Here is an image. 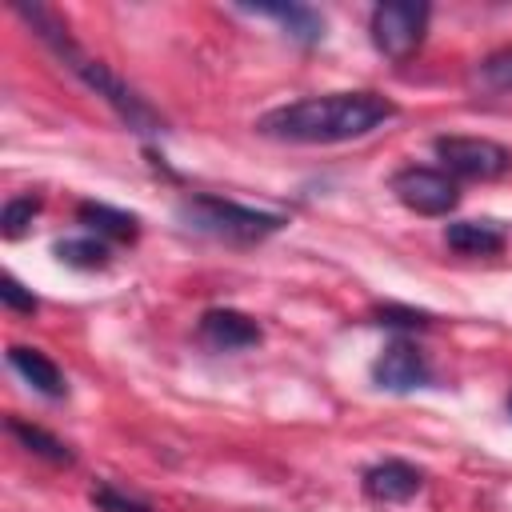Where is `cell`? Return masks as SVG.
I'll return each instance as SVG.
<instances>
[{
	"label": "cell",
	"instance_id": "cell-11",
	"mask_svg": "<svg viewBox=\"0 0 512 512\" xmlns=\"http://www.w3.org/2000/svg\"><path fill=\"white\" fill-rule=\"evenodd\" d=\"M448 248L464 252V256H496L504 248V232L492 220H456L444 232Z\"/></svg>",
	"mask_w": 512,
	"mask_h": 512
},
{
	"label": "cell",
	"instance_id": "cell-1",
	"mask_svg": "<svg viewBox=\"0 0 512 512\" xmlns=\"http://www.w3.org/2000/svg\"><path fill=\"white\" fill-rule=\"evenodd\" d=\"M392 116L396 104L380 92H328L264 112L256 120V132L284 144H344L376 132Z\"/></svg>",
	"mask_w": 512,
	"mask_h": 512
},
{
	"label": "cell",
	"instance_id": "cell-7",
	"mask_svg": "<svg viewBox=\"0 0 512 512\" xmlns=\"http://www.w3.org/2000/svg\"><path fill=\"white\" fill-rule=\"evenodd\" d=\"M372 380L388 392H412L420 384H428V364L420 356V348H412L408 340H392L376 364H372Z\"/></svg>",
	"mask_w": 512,
	"mask_h": 512
},
{
	"label": "cell",
	"instance_id": "cell-5",
	"mask_svg": "<svg viewBox=\"0 0 512 512\" xmlns=\"http://www.w3.org/2000/svg\"><path fill=\"white\" fill-rule=\"evenodd\" d=\"M436 156L444 160L448 172L472 176V180H492V176H504L512 168V152L496 140H484V136H440Z\"/></svg>",
	"mask_w": 512,
	"mask_h": 512
},
{
	"label": "cell",
	"instance_id": "cell-15",
	"mask_svg": "<svg viewBox=\"0 0 512 512\" xmlns=\"http://www.w3.org/2000/svg\"><path fill=\"white\" fill-rule=\"evenodd\" d=\"M480 92H512V44L488 52L472 72Z\"/></svg>",
	"mask_w": 512,
	"mask_h": 512
},
{
	"label": "cell",
	"instance_id": "cell-14",
	"mask_svg": "<svg viewBox=\"0 0 512 512\" xmlns=\"http://www.w3.org/2000/svg\"><path fill=\"white\" fill-rule=\"evenodd\" d=\"M8 432H12L28 452H36V456H44V460H52V464H72V448H68L60 436H52V432H44V428L20 420V416H8Z\"/></svg>",
	"mask_w": 512,
	"mask_h": 512
},
{
	"label": "cell",
	"instance_id": "cell-12",
	"mask_svg": "<svg viewBox=\"0 0 512 512\" xmlns=\"http://www.w3.org/2000/svg\"><path fill=\"white\" fill-rule=\"evenodd\" d=\"M248 12L280 20V24H284L296 40H304V44H316V40L324 36V16H320L316 8H308V4H252Z\"/></svg>",
	"mask_w": 512,
	"mask_h": 512
},
{
	"label": "cell",
	"instance_id": "cell-19",
	"mask_svg": "<svg viewBox=\"0 0 512 512\" xmlns=\"http://www.w3.org/2000/svg\"><path fill=\"white\" fill-rule=\"evenodd\" d=\"M376 324H392V328H424V324H428V312L384 304V308H376Z\"/></svg>",
	"mask_w": 512,
	"mask_h": 512
},
{
	"label": "cell",
	"instance_id": "cell-13",
	"mask_svg": "<svg viewBox=\"0 0 512 512\" xmlns=\"http://www.w3.org/2000/svg\"><path fill=\"white\" fill-rule=\"evenodd\" d=\"M76 220L88 232L108 236V240H132L136 236V216L132 212H120V208H108V204H96V200H84L76 208Z\"/></svg>",
	"mask_w": 512,
	"mask_h": 512
},
{
	"label": "cell",
	"instance_id": "cell-3",
	"mask_svg": "<svg viewBox=\"0 0 512 512\" xmlns=\"http://www.w3.org/2000/svg\"><path fill=\"white\" fill-rule=\"evenodd\" d=\"M176 216L184 228L204 232L212 240H228V244H256L284 228V216L256 212V208H244V204L220 200V196H184L176 204Z\"/></svg>",
	"mask_w": 512,
	"mask_h": 512
},
{
	"label": "cell",
	"instance_id": "cell-8",
	"mask_svg": "<svg viewBox=\"0 0 512 512\" xmlns=\"http://www.w3.org/2000/svg\"><path fill=\"white\" fill-rule=\"evenodd\" d=\"M420 484H424V476L408 460H380L364 472V492L376 504H404L420 492Z\"/></svg>",
	"mask_w": 512,
	"mask_h": 512
},
{
	"label": "cell",
	"instance_id": "cell-4",
	"mask_svg": "<svg viewBox=\"0 0 512 512\" xmlns=\"http://www.w3.org/2000/svg\"><path fill=\"white\" fill-rule=\"evenodd\" d=\"M428 16H432V8L416 4V0L376 4L372 8V24H368L376 52H384L388 60H408L420 48L424 32H428Z\"/></svg>",
	"mask_w": 512,
	"mask_h": 512
},
{
	"label": "cell",
	"instance_id": "cell-2",
	"mask_svg": "<svg viewBox=\"0 0 512 512\" xmlns=\"http://www.w3.org/2000/svg\"><path fill=\"white\" fill-rule=\"evenodd\" d=\"M12 12L20 16V20H28V28L132 128V132H160L164 128V116L128 84V80H120L104 60H92L72 36H68V28L48 12V8H40V4H24V0H12Z\"/></svg>",
	"mask_w": 512,
	"mask_h": 512
},
{
	"label": "cell",
	"instance_id": "cell-17",
	"mask_svg": "<svg viewBox=\"0 0 512 512\" xmlns=\"http://www.w3.org/2000/svg\"><path fill=\"white\" fill-rule=\"evenodd\" d=\"M36 212H40V196H32V192H24V196H12V200H4V212H0V232H4L8 240L24 236Z\"/></svg>",
	"mask_w": 512,
	"mask_h": 512
},
{
	"label": "cell",
	"instance_id": "cell-16",
	"mask_svg": "<svg viewBox=\"0 0 512 512\" xmlns=\"http://www.w3.org/2000/svg\"><path fill=\"white\" fill-rule=\"evenodd\" d=\"M52 252L60 256V264H68V268H84V272H92V268H104V264H108V244H104L100 236L60 240Z\"/></svg>",
	"mask_w": 512,
	"mask_h": 512
},
{
	"label": "cell",
	"instance_id": "cell-9",
	"mask_svg": "<svg viewBox=\"0 0 512 512\" xmlns=\"http://www.w3.org/2000/svg\"><path fill=\"white\" fill-rule=\"evenodd\" d=\"M200 336L220 352H236L260 340V324L236 308H212L200 316Z\"/></svg>",
	"mask_w": 512,
	"mask_h": 512
},
{
	"label": "cell",
	"instance_id": "cell-21",
	"mask_svg": "<svg viewBox=\"0 0 512 512\" xmlns=\"http://www.w3.org/2000/svg\"><path fill=\"white\" fill-rule=\"evenodd\" d=\"M508 412H512V400H508Z\"/></svg>",
	"mask_w": 512,
	"mask_h": 512
},
{
	"label": "cell",
	"instance_id": "cell-18",
	"mask_svg": "<svg viewBox=\"0 0 512 512\" xmlns=\"http://www.w3.org/2000/svg\"><path fill=\"white\" fill-rule=\"evenodd\" d=\"M0 300H4V308H12V312H36V296H32L16 276H0Z\"/></svg>",
	"mask_w": 512,
	"mask_h": 512
},
{
	"label": "cell",
	"instance_id": "cell-20",
	"mask_svg": "<svg viewBox=\"0 0 512 512\" xmlns=\"http://www.w3.org/2000/svg\"><path fill=\"white\" fill-rule=\"evenodd\" d=\"M92 504H96V508H104V512H148L144 504H136V500L120 496V492H116V488H108V484L92 492Z\"/></svg>",
	"mask_w": 512,
	"mask_h": 512
},
{
	"label": "cell",
	"instance_id": "cell-10",
	"mask_svg": "<svg viewBox=\"0 0 512 512\" xmlns=\"http://www.w3.org/2000/svg\"><path fill=\"white\" fill-rule=\"evenodd\" d=\"M8 364H12V368H16L40 396H52V400H56V396H64V388H68V384H64V372H60L40 348L12 344V348H8Z\"/></svg>",
	"mask_w": 512,
	"mask_h": 512
},
{
	"label": "cell",
	"instance_id": "cell-6",
	"mask_svg": "<svg viewBox=\"0 0 512 512\" xmlns=\"http://www.w3.org/2000/svg\"><path fill=\"white\" fill-rule=\"evenodd\" d=\"M392 192H396V200L404 204V208H412V212H420V216H444V212H452L456 208V200H460V192H456V184L444 176V172H436V168H400L396 176H392Z\"/></svg>",
	"mask_w": 512,
	"mask_h": 512
}]
</instances>
